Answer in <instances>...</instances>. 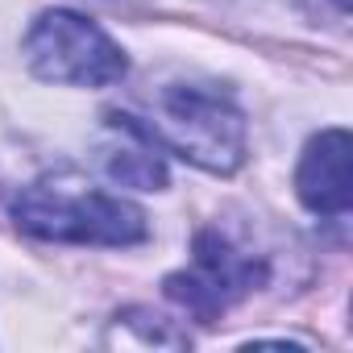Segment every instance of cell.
Listing matches in <instances>:
<instances>
[{"mask_svg":"<svg viewBox=\"0 0 353 353\" xmlns=\"http://www.w3.org/2000/svg\"><path fill=\"white\" fill-rule=\"evenodd\" d=\"M336 5H341V9H349V0H336Z\"/></svg>","mask_w":353,"mask_h":353,"instance_id":"52a82bcc","label":"cell"},{"mask_svg":"<svg viewBox=\"0 0 353 353\" xmlns=\"http://www.w3.org/2000/svg\"><path fill=\"white\" fill-rule=\"evenodd\" d=\"M13 221L21 233L38 241L63 245H141L150 237L145 212L108 192H63L50 183H34L13 200Z\"/></svg>","mask_w":353,"mask_h":353,"instance_id":"7a4b0ae2","label":"cell"},{"mask_svg":"<svg viewBox=\"0 0 353 353\" xmlns=\"http://www.w3.org/2000/svg\"><path fill=\"white\" fill-rule=\"evenodd\" d=\"M26 63L46 83L67 88H108L125 79L129 59L125 50L88 17L71 9H46L26 34Z\"/></svg>","mask_w":353,"mask_h":353,"instance_id":"3957f363","label":"cell"},{"mask_svg":"<svg viewBox=\"0 0 353 353\" xmlns=\"http://www.w3.org/2000/svg\"><path fill=\"white\" fill-rule=\"evenodd\" d=\"M266 279V262L237 250L229 237L221 233H200L192 245V262L183 270L166 274V295L188 307L192 316H200L204 324L221 320L237 299H245L258 283Z\"/></svg>","mask_w":353,"mask_h":353,"instance_id":"277c9868","label":"cell"},{"mask_svg":"<svg viewBox=\"0 0 353 353\" xmlns=\"http://www.w3.org/2000/svg\"><path fill=\"white\" fill-rule=\"evenodd\" d=\"M108 133L117 141L104 145V174L121 188H141V192H162L166 188V162L141 117L133 112H108Z\"/></svg>","mask_w":353,"mask_h":353,"instance_id":"8992f818","label":"cell"},{"mask_svg":"<svg viewBox=\"0 0 353 353\" xmlns=\"http://www.w3.org/2000/svg\"><path fill=\"white\" fill-rule=\"evenodd\" d=\"M295 196L316 216H345L353 204V141L349 129H320L295 166Z\"/></svg>","mask_w":353,"mask_h":353,"instance_id":"5b68a950","label":"cell"},{"mask_svg":"<svg viewBox=\"0 0 353 353\" xmlns=\"http://www.w3.org/2000/svg\"><path fill=\"white\" fill-rule=\"evenodd\" d=\"M158 150L179 154L183 162L233 174L245 162V112L237 100L208 83H166L154 96V117L141 121Z\"/></svg>","mask_w":353,"mask_h":353,"instance_id":"6da1fadb","label":"cell"}]
</instances>
